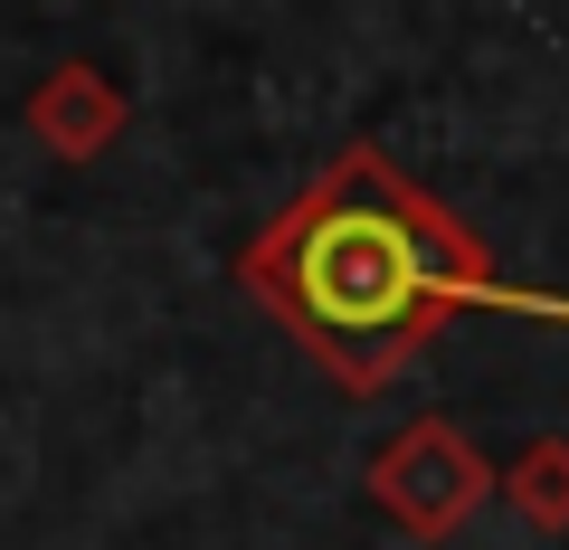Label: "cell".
<instances>
[{
	"label": "cell",
	"instance_id": "1",
	"mask_svg": "<svg viewBox=\"0 0 569 550\" xmlns=\"http://www.w3.org/2000/svg\"><path fill=\"white\" fill-rule=\"evenodd\" d=\"M238 286L276 313L342 389H389L456 313H512V323L569 332V294L512 286L475 247L447 200H427L380 143H342L305 181V200L247 238Z\"/></svg>",
	"mask_w": 569,
	"mask_h": 550
},
{
	"label": "cell",
	"instance_id": "2",
	"mask_svg": "<svg viewBox=\"0 0 569 550\" xmlns=\"http://www.w3.org/2000/svg\"><path fill=\"white\" fill-rule=\"evenodd\" d=\"M370 503L408 531V541H456L475 512L493 503V466L456 418H408L380 456H370Z\"/></svg>",
	"mask_w": 569,
	"mask_h": 550
},
{
	"label": "cell",
	"instance_id": "3",
	"mask_svg": "<svg viewBox=\"0 0 569 550\" xmlns=\"http://www.w3.org/2000/svg\"><path fill=\"white\" fill-rule=\"evenodd\" d=\"M20 123H29V143H48L58 162H104V152L123 143V123H133V96H123L96 58H58L29 86Z\"/></svg>",
	"mask_w": 569,
	"mask_h": 550
},
{
	"label": "cell",
	"instance_id": "4",
	"mask_svg": "<svg viewBox=\"0 0 569 550\" xmlns=\"http://www.w3.org/2000/svg\"><path fill=\"white\" fill-rule=\"evenodd\" d=\"M493 484H503V503L522 512L531 531L569 541V437H531V447L512 456V466L493 474Z\"/></svg>",
	"mask_w": 569,
	"mask_h": 550
}]
</instances>
